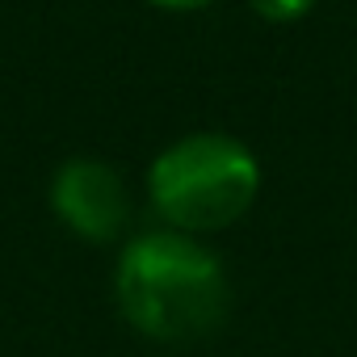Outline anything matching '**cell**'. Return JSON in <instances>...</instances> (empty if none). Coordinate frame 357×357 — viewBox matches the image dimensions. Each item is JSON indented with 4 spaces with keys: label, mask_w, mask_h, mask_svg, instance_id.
<instances>
[{
    "label": "cell",
    "mask_w": 357,
    "mask_h": 357,
    "mask_svg": "<svg viewBox=\"0 0 357 357\" xmlns=\"http://www.w3.org/2000/svg\"><path fill=\"white\" fill-rule=\"evenodd\" d=\"M114 303L126 328L143 340L185 344L223 328L231 311V278L206 240L151 227L122 244L114 261Z\"/></svg>",
    "instance_id": "cell-1"
},
{
    "label": "cell",
    "mask_w": 357,
    "mask_h": 357,
    "mask_svg": "<svg viewBox=\"0 0 357 357\" xmlns=\"http://www.w3.org/2000/svg\"><path fill=\"white\" fill-rule=\"evenodd\" d=\"M261 160L227 130H190L164 143L147 164V206L155 227L215 236L236 227L261 198Z\"/></svg>",
    "instance_id": "cell-2"
},
{
    "label": "cell",
    "mask_w": 357,
    "mask_h": 357,
    "mask_svg": "<svg viewBox=\"0 0 357 357\" xmlns=\"http://www.w3.org/2000/svg\"><path fill=\"white\" fill-rule=\"evenodd\" d=\"M47 206L84 244H114L130 227V190L101 155H68L47 181Z\"/></svg>",
    "instance_id": "cell-3"
},
{
    "label": "cell",
    "mask_w": 357,
    "mask_h": 357,
    "mask_svg": "<svg viewBox=\"0 0 357 357\" xmlns=\"http://www.w3.org/2000/svg\"><path fill=\"white\" fill-rule=\"evenodd\" d=\"M244 5L269 26H294L303 17H311V9L319 5V0H244Z\"/></svg>",
    "instance_id": "cell-4"
},
{
    "label": "cell",
    "mask_w": 357,
    "mask_h": 357,
    "mask_svg": "<svg viewBox=\"0 0 357 357\" xmlns=\"http://www.w3.org/2000/svg\"><path fill=\"white\" fill-rule=\"evenodd\" d=\"M143 5H151L160 13H198V9H211L215 0H143Z\"/></svg>",
    "instance_id": "cell-5"
}]
</instances>
